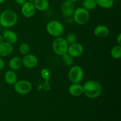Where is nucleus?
I'll return each instance as SVG.
<instances>
[{
  "label": "nucleus",
  "instance_id": "nucleus-1",
  "mask_svg": "<svg viewBox=\"0 0 121 121\" xmlns=\"http://www.w3.org/2000/svg\"><path fill=\"white\" fill-rule=\"evenodd\" d=\"M83 94L89 99H96L102 92V87L100 83L95 80H89L83 85Z\"/></svg>",
  "mask_w": 121,
  "mask_h": 121
},
{
  "label": "nucleus",
  "instance_id": "nucleus-2",
  "mask_svg": "<svg viewBox=\"0 0 121 121\" xmlns=\"http://www.w3.org/2000/svg\"><path fill=\"white\" fill-rule=\"evenodd\" d=\"M17 21V14L12 9H6L0 14V24L4 28H9L14 27Z\"/></svg>",
  "mask_w": 121,
  "mask_h": 121
},
{
  "label": "nucleus",
  "instance_id": "nucleus-3",
  "mask_svg": "<svg viewBox=\"0 0 121 121\" xmlns=\"http://www.w3.org/2000/svg\"><path fill=\"white\" fill-rule=\"evenodd\" d=\"M46 30L51 36L56 38L63 35L65 28L63 25L60 21L57 20H52L46 25Z\"/></svg>",
  "mask_w": 121,
  "mask_h": 121
},
{
  "label": "nucleus",
  "instance_id": "nucleus-4",
  "mask_svg": "<svg viewBox=\"0 0 121 121\" xmlns=\"http://www.w3.org/2000/svg\"><path fill=\"white\" fill-rule=\"evenodd\" d=\"M69 44L66 41L65 38L61 36L59 37H56L53 40L52 44L53 50L55 54L58 56H61L67 53Z\"/></svg>",
  "mask_w": 121,
  "mask_h": 121
},
{
  "label": "nucleus",
  "instance_id": "nucleus-5",
  "mask_svg": "<svg viewBox=\"0 0 121 121\" xmlns=\"http://www.w3.org/2000/svg\"><path fill=\"white\" fill-rule=\"evenodd\" d=\"M73 17L74 21L78 24L85 25L89 21L90 14L89 11L83 7H79L74 9Z\"/></svg>",
  "mask_w": 121,
  "mask_h": 121
},
{
  "label": "nucleus",
  "instance_id": "nucleus-6",
  "mask_svg": "<svg viewBox=\"0 0 121 121\" xmlns=\"http://www.w3.org/2000/svg\"><path fill=\"white\" fill-rule=\"evenodd\" d=\"M84 73L80 66L75 65L73 66L69 71L68 78L72 83H80L83 79Z\"/></svg>",
  "mask_w": 121,
  "mask_h": 121
},
{
  "label": "nucleus",
  "instance_id": "nucleus-7",
  "mask_svg": "<svg viewBox=\"0 0 121 121\" xmlns=\"http://www.w3.org/2000/svg\"><path fill=\"white\" fill-rule=\"evenodd\" d=\"M14 91L18 94L24 95L29 93L33 89V86L30 82L26 80H17L14 85Z\"/></svg>",
  "mask_w": 121,
  "mask_h": 121
},
{
  "label": "nucleus",
  "instance_id": "nucleus-8",
  "mask_svg": "<svg viewBox=\"0 0 121 121\" xmlns=\"http://www.w3.org/2000/svg\"><path fill=\"white\" fill-rule=\"evenodd\" d=\"M84 51L83 46L79 43H74L72 44L69 45L67 53L73 58L80 57Z\"/></svg>",
  "mask_w": 121,
  "mask_h": 121
},
{
  "label": "nucleus",
  "instance_id": "nucleus-9",
  "mask_svg": "<svg viewBox=\"0 0 121 121\" xmlns=\"http://www.w3.org/2000/svg\"><path fill=\"white\" fill-rule=\"evenodd\" d=\"M22 66L28 69H33L38 65L37 57L33 54H27L24 56L22 59Z\"/></svg>",
  "mask_w": 121,
  "mask_h": 121
},
{
  "label": "nucleus",
  "instance_id": "nucleus-10",
  "mask_svg": "<svg viewBox=\"0 0 121 121\" xmlns=\"http://www.w3.org/2000/svg\"><path fill=\"white\" fill-rule=\"evenodd\" d=\"M21 11L22 15L26 18H31L34 16L36 12V9L32 2L27 1L21 5Z\"/></svg>",
  "mask_w": 121,
  "mask_h": 121
},
{
  "label": "nucleus",
  "instance_id": "nucleus-11",
  "mask_svg": "<svg viewBox=\"0 0 121 121\" xmlns=\"http://www.w3.org/2000/svg\"><path fill=\"white\" fill-rule=\"evenodd\" d=\"M74 3L69 0H65L61 5V11L65 17H71L74 11Z\"/></svg>",
  "mask_w": 121,
  "mask_h": 121
},
{
  "label": "nucleus",
  "instance_id": "nucleus-12",
  "mask_svg": "<svg viewBox=\"0 0 121 121\" xmlns=\"http://www.w3.org/2000/svg\"><path fill=\"white\" fill-rule=\"evenodd\" d=\"M109 29L105 25H99L95 28L93 33L98 38H105L109 34Z\"/></svg>",
  "mask_w": 121,
  "mask_h": 121
},
{
  "label": "nucleus",
  "instance_id": "nucleus-13",
  "mask_svg": "<svg viewBox=\"0 0 121 121\" xmlns=\"http://www.w3.org/2000/svg\"><path fill=\"white\" fill-rule=\"evenodd\" d=\"M13 44L4 41L0 43V57H7L9 56L13 52Z\"/></svg>",
  "mask_w": 121,
  "mask_h": 121
},
{
  "label": "nucleus",
  "instance_id": "nucleus-14",
  "mask_svg": "<svg viewBox=\"0 0 121 121\" xmlns=\"http://www.w3.org/2000/svg\"><path fill=\"white\" fill-rule=\"evenodd\" d=\"M2 36L5 41L11 44H14L16 43L18 40L17 34L13 31L10 30H6L2 33Z\"/></svg>",
  "mask_w": 121,
  "mask_h": 121
},
{
  "label": "nucleus",
  "instance_id": "nucleus-15",
  "mask_svg": "<svg viewBox=\"0 0 121 121\" xmlns=\"http://www.w3.org/2000/svg\"><path fill=\"white\" fill-rule=\"evenodd\" d=\"M69 92L73 96H79L83 94V85L80 84V83H72L69 87Z\"/></svg>",
  "mask_w": 121,
  "mask_h": 121
},
{
  "label": "nucleus",
  "instance_id": "nucleus-16",
  "mask_svg": "<svg viewBox=\"0 0 121 121\" xmlns=\"http://www.w3.org/2000/svg\"><path fill=\"white\" fill-rule=\"evenodd\" d=\"M8 65L12 70L15 71L20 70L22 66V59L18 57H14L9 60Z\"/></svg>",
  "mask_w": 121,
  "mask_h": 121
},
{
  "label": "nucleus",
  "instance_id": "nucleus-17",
  "mask_svg": "<svg viewBox=\"0 0 121 121\" xmlns=\"http://www.w3.org/2000/svg\"><path fill=\"white\" fill-rule=\"evenodd\" d=\"M5 81L8 85H14L17 81V76L14 70H8L5 72L4 76Z\"/></svg>",
  "mask_w": 121,
  "mask_h": 121
},
{
  "label": "nucleus",
  "instance_id": "nucleus-18",
  "mask_svg": "<svg viewBox=\"0 0 121 121\" xmlns=\"http://www.w3.org/2000/svg\"><path fill=\"white\" fill-rule=\"evenodd\" d=\"M33 4L36 10L40 11H46L49 7V2L48 0H35Z\"/></svg>",
  "mask_w": 121,
  "mask_h": 121
},
{
  "label": "nucleus",
  "instance_id": "nucleus-19",
  "mask_svg": "<svg viewBox=\"0 0 121 121\" xmlns=\"http://www.w3.org/2000/svg\"><path fill=\"white\" fill-rule=\"evenodd\" d=\"M97 5L105 9H109L113 7L114 0H95Z\"/></svg>",
  "mask_w": 121,
  "mask_h": 121
},
{
  "label": "nucleus",
  "instance_id": "nucleus-20",
  "mask_svg": "<svg viewBox=\"0 0 121 121\" xmlns=\"http://www.w3.org/2000/svg\"><path fill=\"white\" fill-rule=\"evenodd\" d=\"M111 55L114 59H119L121 57V46L117 44L113 46L111 51Z\"/></svg>",
  "mask_w": 121,
  "mask_h": 121
},
{
  "label": "nucleus",
  "instance_id": "nucleus-21",
  "mask_svg": "<svg viewBox=\"0 0 121 121\" xmlns=\"http://www.w3.org/2000/svg\"><path fill=\"white\" fill-rule=\"evenodd\" d=\"M97 7L95 0H84L83 2V8L87 11L94 9Z\"/></svg>",
  "mask_w": 121,
  "mask_h": 121
},
{
  "label": "nucleus",
  "instance_id": "nucleus-22",
  "mask_svg": "<svg viewBox=\"0 0 121 121\" xmlns=\"http://www.w3.org/2000/svg\"><path fill=\"white\" fill-rule=\"evenodd\" d=\"M19 51L21 54L24 56L26 55L29 53L30 51V47L28 44L26 43H23L20 44V47H19Z\"/></svg>",
  "mask_w": 121,
  "mask_h": 121
},
{
  "label": "nucleus",
  "instance_id": "nucleus-23",
  "mask_svg": "<svg viewBox=\"0 0 121 121\" xmlns=\"http://www.w3.org/2000/svg\"><path fill=\"white\" fill-rule=\"evenodd\" d=\"M62 59L63 63L66 66H72L73 64V57H72L67 53L62 56Z\"/></svg>",
  "mask_w": 121,
  "mask_h": 121
},
{
  "label": "nucleus",
  "instance_id": "nucleus-24",
  "mask_svg": "<svg viewBox=\"0 0 121 121\" xmlns=\"http://www.w3.org/2000/svg\"><path fill=\"white\" fill-rule=\"evenodd\" d=\"M40 74H41V78H43L44 81H47V80H49L50 78L51 77V73L50 71L48 69L44 68L40 72Z\"/></svg>",
  "mask_w": 121,
  "mask_h": 121
},
{
  "label": "nucleus",
  "instance_id": "nucleus-25",
  "mask_svg": "<svg viewBox=\"0 0 121 121\" xmlns=\"http://www.w3.org/2000/svg\"><path fill=\"white\" fill-rule=\"evenodd\" d=\"M65 39L66 41H67V44L69 45H70L76 42L78 38H77L76 34H73V33H70V34H69Z\"/></svg>",
  "mask_w": 121,
  "mask_h": 121
},
{
  "label": "nucleus",
  "instance_id": "nucleus-26",
  "mask_svg": "<svg viewBox=\"0 0 121 121\" xmlns=\"http://www.w3.org/2000/svg\"><path fill=\"white\" fill-rule=\"evenodd\" d=\"M43 88L44 91H48L50 90L51 89V85L49 82V80H47V81H44L43 85Z\"/></svg>",
  "mask_w": 121,
  "mask_h": 121
},
{
  "label": "nucleus",
  "instance_id": "nucleus-27",
  "mask_svg": "<svg viewBox=\"0 0 121 121\" xmlns=\"http://www.w3.org/2000/svg\"><path fill=\"white\" fill-rule=\"evenodd\" d=\"M4 66H5L4 61V60L0 57V71L3 70V69L4 68Z\"/></svg>",
  "mask_w": 121,
  "mask_h": 121
},
{
  "label": "nucleus",
  "instance_id": "nucleus-28",
  "mask_svg": "<svg viewBox=\"0 0 121 121\" xmlns=\"http://www.w3.org/2000/svg\"><path fill=\"white\" fill-rule=\"evenodd\" d=\"M15 2L20 5H22L25 2H27V0H15Z\"/></svg>",
  "mask_w": 121,
  "mask_h": 121
},
{
  "label": "nucleus",
  "instance_id": "nucleus-29",
  "mask_svg": "<svg viewBox=\"0 0 121 121\" xmlns=\"http://www.w3.org/2000/svg\"><path fill=\"white\" fill-rule=\"evenodd\" d=\"M117 42L118 45L121 46V34L119 33L117 37Z\"/></svg>",
  "mask_w": 121,
  "mask_h": 121
},
{
  "label": "nucleus",
  "instance_id": "nucleus-30",
  "mask_svg": "<svg viewBox=\"0 0 121 121\" xmlns=\"http://www.w3.org/2000/svg\"><path fill=\"white\" fill-rule=\"evenodd\" d=\"M4 41V40L3 36H2V35H0V43Z\"/></svg>",
  "mask_w": 121,
  "mask_h": 121
},
{
  "label": "nucleus",
  "instance_id": "nucleus-31",
  "mask_svg": "<svg viewBox=\"0 0 121 121\" xmlns=\"http://www.w3.org/2000/svg\"><path fill=\"white\" fill-rule=\"evenodd\" d=\"M6 0H0V4H1L4 3V2Z\"/></svg>",
  "mask_w": 121,
  "mask_h": 121
},
{
  "label": "nucleus",
  "instance_id": "nucleus-32",
  "mask_svg": "<svg viewBox=\"0 0 121 121\" xmlns=\"http://www.w3.org/2000/svg\"><path fill=\"white\" fill-rule=\"evenodd\" d=\"M69 1H71V2H73V3H74V2H76V1H78V0H69Z\"/></svg>",
  "mask_w": 121,
  "mask_h": 121
},
{
  "label": "nucleus",
  "instance_id": "nucleus-33",
  "mask_svg": "<svg viewBox=\"0 0 121 121\" xmlns=\"http://www.w3.org/2000/svg\"><path fill=\"white\" fill-rule=\"evenodd\" d=\"M27 1H29V2H33L34 1H35V0H27Z\"/></svg>",
  "mask_w": 121,
  "mask_h": 121
},
{
  "label": "nucleus",
  "instance_id": "nucleus-34",
  "mask_svg": "<svg viewBox=\"0 0 121 121\" xmlns=\"http://www.w3.org/2000/svg\"><path fill=\"white\" fill-rule=\"evenodd\" d=\"M1 24H0V28H1Z\"/></svg>",
  "mask_w": 121,
  "mask_h": 121
}]
</instances>
